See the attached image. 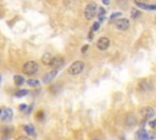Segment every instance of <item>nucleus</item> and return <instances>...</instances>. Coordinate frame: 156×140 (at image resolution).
Returning <instances> with one entry per match:
<instances>
[{"label": "nucleus", "instance_id": "obj_1", "mask_svg": "<svg viewBox=\"0 0 156 140\" xmlns=\"http://www.w3.org/2000/svg\"><path fill=\"white\" fill-rule=\"evenodd\" d=\"M23 73L27 74V76H33L38 72V69H39V66L35 61H28L23 65Z\"/></svg>", "mask_w": 156, "mask_h": 140}, {"label": "nucleus", "instance_id": "obj_2", "mask_svg": "<svg viewBox=\"0 0 156 140\" xmlns=\"http://www.w3.org/2000/svg\"><path fill=\"white\" fill-rule=\"evenodd\" d=\"M83 69H84V62L83 61H76L70 66L68 73L72 74V76H78L80 73H82Z\"/></svg>", "mask_w": 156, "mask_h": 140}, {"label": "nucleus", "instance_id": "obj_3", "mask_svg": "<svg viewBox=\"0 0 156 140\" xmlns=\"http://www.w3.org/2000/svg\"><path fill=\"white\" fill-rule=\"evenodd\" d=\"M98 9H99V7H98V5L95 3H89L86 6V10H84V17L87 20H92L93 17H95Z\"/></svg>", "mask_w": 156, "mask_h": 140}, {"label": "nucleus", "instance_id": "obj_4", "mask_svg": "<svg viewBox=\"0 0 156 140\" xmlns=\"http://www.w3.org/2000/svg\"><path fill=\"white\" fill-rule=\"evenodd\" d=\"M140 116H142V118H143L144 121L151 119V118L155 116V111H154V109H151V107H143V109L140 110Z\"/></svg>", "mask_w": 156, "mask_h": 140}, {"label": "nucleus", "instance_id": "obj_5", "mask_svg": "<svg viewBox=\"0 0 156 140\" xmlns=\"http://www.w3.org/2000/svg\"><path fill=\"white\" fill-rule=\"evenodd\" d=\"M116 28L118 31H127L129 28V21L127 19H120L116 21Z\"/></svg>", "mask_w": 156, "mask_h": 140}, {"label": "nucleus", "instance_id": "obj_6", "mask_svg": "<svg viewBox=\"0 0 156 140\" xmlns=\"http://www.w3.org/2000/svg\"><path fill=\"white\" fill-rule=\"evenodd\" d=\"M65 63V60L62 56H56L52 59V62L50 63V66L54 68V69H58V68H61Z\"/></svg>", "mask_w": 156, "mask_h": 140}, {"label": "nucleus", "instance_id": "obj_7", "mask_svg": "<svg viewBox=\"0 0 156 140\" xmlns=\"http://www.w3.org/2000/svg\"><path fill=\"white\" fill-rule=\"evenodd\" d=\"M98 49L99 50H106L109 46H110V40H109V38H106V37H103V38H100L99 40H98Z\"/></svg>", "mask_w": 156, "mask_h": 140}, {"label": "nucleus", "instance_id": "obj_8", "mask_svg": "<svg viewBox=\"0 0 156 140\" xmlns=\"http://www.w3.org/2000/svg\"><path fill=\"white\" fill-rule=\"evenodd\" d=\"M139 89L142 90V92H146V90H149V89H151V84L148 82V80H142V82H139Z\"/></svg>", "mask_w": 156, "mask_h": 140}, {"label": "nucleus", "instance_id": "obj_9", "mask_svg": "<svg viewBox=\"0 0 156 140\" xmlns=\"http://www.w3.org/2000/svg\"><path fill=\"white\" fill-rule=\"evenodd\" d=\"M57 74V69H52L51 72H49V73H46L45 74V77H44V82L45 83H49V82H51L54 78H55V76Z\"/></svg>", "mask_w": 156, "mask_h": 140}, {"label": "nucleus", "instance_id": "obj_10", "mask_svg": "<svg viewBox=\"0 0 156 140\" xmlns=\"http://www.w3.org/2000/svg\"><path fill=\"white\" fill-rule=\"evenodd\" d=\"M52 56H51V54H44L43 56H42V62L44 63V65H46V66H50V63L52 62Z\"/></svg>", "mask_w": 156, "mask_h": 140}, {"label": "nucleus", "instance_id": "obj_11", "mask_svg": "<svg viewBox=\"0 0 156 140\" xmlns=\"http://www.w3.org/2000/svg\"><path fill=\"white\" fill-rule=\"evenodd\" d=\"M11 117H12V111H11L10 109H4V110H3L2 119H3V121H9V119H11Z\"/></svg>", "mask_w": 156, "mask_h": 140}, {"label": "nucleus", "instance_id": "obj_12", "mask_svg": "<svg viewBox=\"0 0 156 140\" xmlns=\"http://www.w3.org/2000/svg\"><path fill=\"white\" fill-rule=\"evenodd\" d=\"M136 123V119L133 115H127V118H126V124L128 126H134Z\"/></svg>", "mask_w": 156, "mask_h": 140}, {"label": "nucleus", "instance_id": "obj_13", "mask_svg": "<svg viewBox=\"0 0 156 140\" xmlns=\"http://www.w3.org/2000/svg\"><path fill=\"white\" fill-rule=\"evenodd\" d=\"M23 82H25V79H23L22 76H20V74H15V76H14V83H15L16 85H22Z\"/></svg>", "mask_w": 156, "mask_h": 140}, {"label": "nucleus", "instance_id": "obj_14", "mask_svg": "<svg viewBox=\"0 0 156 140\" xmlns=\"http://www.w3.org/2000/svg\"><path fill=\"white\" fill-rule=\"evenodd\" d=\"M138 138H139V140H149L150 138H149V134L144 130V129H140L139 132H138Z\"/></svg>", "mask_w": 156, "mask_h": 140}, {"label": "nucleus", "instance_id": "obj_15", "mask_svg": "<svg viewBox=\"0 0 156 140\" xmlns=\"http://www.w3.org/2000/svg\"><path fill=\"white\" fill-rule=\"evenodd\" d=\"M23 129H25V132L27 133V134H29V135H32V136H35V130H34V128H33V126H25L23 127Z\"/></svg>", "mask_w": 156, "mask_h": 140}, {"label": "nucleus", "instance_id": "obj_16", "mask_svg": "<svg viewBox=\"0 0 156 140\" xmlns=\"http://www.w3.org/2000/svg\"><path fill=\"white\" fill-rule=\"evenodd\" d=\"M98 17H99V22L104 21V19H105V9H103V7L98 9Z\"/></svg>", "mask_w": 156, "mask_h": 140}, {"label": "nucleus", "instance_id": "obj_17", "mask_svg": "<svg viewBox=\"0 0 156 140\" xmlns=\"http://www.w3.org/2000/svg\"><path fill=\"white\" fill-rule=\"evenodd\" d=\"M27 84L29 86H32V88H37V86H39V80H37V79H28Z\"/></svg>", "mask_w": 156, "mask_h": 140}, {"label": "nucleus", "instance_id": "obj_18", "mask_svg": "<svg viewBox=\"0 0 156 140\" xmlns=\"http://www.w3.org/2000/svg\"><path fill=\"white\" fill-rule=\"evenodd\" d=\"M139 7L144 9V10H156V5H146V4H140L138 5Z\"/></svg>", "mask_w": 156, "mask_h": 140}, {"label": "nucleus", "instance_id": "obj_19", "mask_svg": "<svg viewBox=\"0 0 156 140\" xmlns=\"http://www.w3.org/2000/svg\"><path fill=\"white\" fill-rule=\"evenodd\" d=\"M130 16L133 17V19H138V17L140 16V11H139V10H136V9H132V11H130Z\"/></svg>", "mask_w": 156, "mask_h": 140}, {"label": "nucleus", "instance_id": "obj_20", "mask_svg": "<svg viewBox=\"0 0 156 140\" xmlns=\"http://www.w3.org/2000/svg\"><path fill=\"white\" fill-rule=\"evenodd\" d=\"M27 94H28V90H26V89H21V90H18V92L16 93V96L22 98V96H26Z\"/></svg>", "mask_w": 156, "mask_h": 140}, {"label": "nucleus", "instance_id": "obj_21", "mask_svg": "<svg viewBox=\"0 0 156 140\" xmlns=\"http://www.w3.org/2000/svg\"><path fill=\"white\" fill-rule=\"evenodd\" d=\"M120 16H122V13H121V12H115V13H112V15H111V17H110V21L112 22L113 20H116L117 17H120Z\"/></svg>", "mask_w": 156, "mask_h": 140}, {"label": "nucleus", "instance_id": "obj_22", "mask_svg": "<svg viewBox=\"0 0 156 140\" xmlns=\"http://www.w3.org/2000/svg\"><path fill=\"white\" fill-rule=\"evenodd\" d=\"M99 28H100V22H95V23L93 25V27H92V31H93V32H96Z\"/></svg>", "mask_w": 156, "mask_h": 140}, {"label": "nucleus", "instance_id": "obj_23", "mask_svg": "<svg viewBox=\"0 0 156 140\" xmlns=\"http://www.w3.org/2000/svg\"><path fill=\"white\" fill-rule=\"evenodd\" d=\"M149 126H150L151 128H156V119L150 121V122H149Z\"/></svg>", "mask_w": 156, "mask_h": 140}, {"label": "nucleus", "instance_id": "obj_24", "mask_svg": "<svg viewBox=\"0 0 156 140\" xmlns=\"http://www.w3.org/2000/svg\"><path fill=\"white\" fill-rule=\"evenodd\" d=\"M145 1H146V0H134V3H135L136 5H140V4H145Z\"/></svg>", "mask_w": 156, "mask_h": 140}, {"label": "nucleus", "instance_id": "obj_25", "mask_svg": "<svg viewBox=\"0 0 156 140\" xmlns=\"http://www.w3.org/2000/svg\"><path fill=\"white\" fill-rule=\"evenodd\" d=\"M149 138H150V139H156V132L150 133V134H149Z\"/></svg>", "mask_w": 156, "mask_h": 140}, {"label": "nucleus", "instance_id": "obj_26", "mask_svg": "<svg viewBox=\"0 0 156 140\" xmlns=\"http://www.w3.org/2000/svg\"><path fill=\"white\" fill-rule=\"evenodd\" d=\"M26 107H27V105H26V104H21V105H20V110H21V111H23Z\"/></svg>", "mask_w": 156, "mask_h": 140}, {"label": "nucleus", "instance_id": "obj_27", "mask_svg": "<svg viewBox=\"0 0 156 140\" xmlns=\"http://www.w3.org/2000/svg\"><path fill=\"white\" fill-rule=\"evenodd\" d=\"M89 49V46L88 45H84L83 48H82V52H83V54H84V52H87V50Z\"/></svg>", "mask_w": 156, "mask_h": 140}, {"label": "nucleus", "instance_id": "obj_28", "mask_svg": "<svg viewBox=\"0 0 156 140\" xmlns=\"http://www.w3.org/2000/svg\"><path fill=\"white\" fill-rule=\"evenodd\" d=\"M17 140H31V139H29L28 136H20Z\"/></svg>", "mask_w": 156, "mask_h": 140}, {"label": "nucleus", "instance_id": "obj_29", "mask_svg": "<svg viewBox=\"0 0 156 140\" xmlns=\"http://www.w3.org/2000/svg\"><path fill=\"white\" fill-rule=\"evenodd\" d=\"M101 1H103L104 5H109L110 4V0H101Z\"/></svg>", "mask_w": 156, "mask_h": 140}, {"label": "nucleus", "instance_id": "obj_30", "mask_svg": "<svg viewBox=\"0 0 156 140\" xmlns=\"http://www.w3.org/2000/svg\"><path fill=\"white\" fill-rule=\"evenodd\" d=\"M2 116H3V110L0 109V118H2Z\"/></svg>", "mask_w": 156, "mask_h": 140}, {"label": "nucleus", "instance_id": "obj_31", "mask_svg": "<svg viewBox=\"0 0 156 140\" xmlns=\"http://www.w3.org/2000/svg\"><path fill=\"white\" fill-rule=\"evenodd\" d=\"M0 80H2V77H0Z\"/></svg>", "mask_w": 156, "mask_h": 140}, {"label": "nucleus", "instance_id": "obj_32", "mask_svg": "<svg viewBox=\"0 0 156 140\" xmlns=\"http://www.w3.org/2000/svg\"><path fill=\"white\" fill-rule=\"evenodd\" d=\"M94 140H96V139H94Z\"/></svg>", "mask_w": 156, "mask_h": 140}]
</instances>
